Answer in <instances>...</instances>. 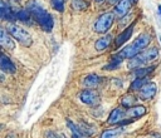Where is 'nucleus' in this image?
Returning a JSON list of instances; mask_svg holds the SVG:
<instances>
[{"mask_svg":"<svg viewBox=\"0 0 161 138\" xmlns=\"http://www.w3.org/2000/svg\"><path fill=\"white\" fill-rule=\"evenodd\" d=\"M47 138H65V137L63 134H58V133H54V132H48Z\"/></svg>","mask_w":161,"mask_h":138,"instance_id":"a878e982","label":"nucleus"},{"mask_svg":"<svg viewBox=\"0 0 161 138\" xmlns=\"http://www.w3.org/2000/svg\"><path fill=\"white\" fill-rule=\"evenodd\" d=\"M50 4L57 11L64 10V0H50Z\"/></svg>","mask_w":161,"mask_h":138,"instance_id":"393cba45","label":"nucleus"},{"mask_svg":"<svg viewBox=\"0 0 161 138\" xmlns=\"http://www.w3.org/2000/svg\"><path fill=\"white\" fill-rule=\"evenodd\" d=\"M0 45L9 50H13L15 48V44H14L13 39L10 38V34H8L4 28L0 29Z\"/></svg>","mask_w":161,"mask_h":138,"instance_id":"9b49d317","label":"nucleus"},{"mask_svg":"<svg viewBox=\"0 0 161 138\" xmlns=\"http://www.w3.org/2000/svg\"><path fill=\"white\" fill-rule=\"evenodd\" d=\"M135 103H136V98L133 95H131V94H127V95L121 98V105L125 107V108L130 109V108H132L135 105Z\"/></svg>","mask_w":161,"mask_h":138,"instance_id":"4be33fe9","label":"nucleus"},{"mask_svg":"<svg viewBox=\"0 0 161 138\" xmlns=\"http://www.w3.org/2000/svg\"><path fill=\"white\" fill-rule=\"evenodd\" d=\"M146 108L143 105H133L132 108L126 110V115L128 118H140L146 114Z\"/></svg>","mask_w":161,"mask_h":138,"instance_id":"4468645a","label":"nucleus"},{"mask_svg":"<svg viewBox=\"0 0 161 138\" xmlns=\"http://www.w3.org/2000/svg\"><path fill=\"white\" fill-rule=\"evenodd\" d=\"M108 1H109V3H111V4H116V3H117V4H118V3H119V1H121V0H108Z\"/></svg>","mask_w":161,"mask_h":138,"instance_id":"cd10ccee","label":"nucleus"},{"mask_svg":"<svg viewBox=\"0 0 161 138\" xmlns=\"http://www.w3.org/2000/svg\"><path fill=\"white\" fill-rule=\"evenodd\" d=\"M8 33H9L13 38H15V39H16L21 45H24V46H30L31 43H33L31 35H30L24 28L19 26V25L10 24V25L8 26Z\"/></svg>","mask_w":161,"mask_h":138,"instance_id":"7ed1b4c3","label":"nucleus"},{"mask_svg":"<svg viewBox=\"0 0 161 138\" xmlns=\"http://www.w3.org/2000/svg\"><path fill=\"white\" fill-rule=\"evenodd\" d=\"M111 40H112V36L111 35H104L102 38H99L96 43H94V48L97 51H104L109 44H111Z\"/></svg>","mask_w":161,"mask_h":138,"instance_id":"dca6fc26","label":"nucleus"},{"mask_svg":"<svg viewBox=\"0 0 161 138\" xmlns=\"http://www.w3.org/2000/svg\"><path fill=\"white\" fill-rule=\"evenodd\" d=\"M133 29H135V23L131 24V25H128L122 33H119L118 36H117L116 40H114V46H116V48H119L121 45H123V44L131 38V35H132V33H133Z\"/></svg>","mask_w":161,"mask_h":138,"instance_id":"1a4fd4ad","label":"nucleus"},{"mask_svg":"<svg viewBox=\"0 0 161 138\" xmlns=\"http://www.w3.org/2000/svg\"><path fill=\"white\" fill-rule=\"evenodd\" d=\"M79 99L88 105H96L99 103V95L94 89H84L79 93Z\"/></svg>","mask_w":161,"mask_h":138,"instance_id":"423d86ee","label":"nucleus"},{"mask_svg":"<svg viewBox=\"0 0 161 138\" xmlns=\"http://www.w3.org/2000/svg\"><path fill=\"white\" fill-rule=\"evenodd\" d=\"M150 41H151V35L148 33H142L137 38H135V40L130 45L119 50L117 54L122 59H133L145 50V48L150 44Z\"/></svg>","mask_w":161,"mask_h":138,"instance_id":"f03ea898","label":"nucleus"},{"mask_svg":"<svg viewBox=\"0 0 161 138\" xmlns=\"http://www.w3.org/2000/svg\"><path fill=\"white\" fill-rule=\"evenodd\" d=\"M125 117H126V110H123V108H114L109 113V117H108L107 122L109 124H118V123H122Z\"/></svg>","mask_w":161,"mask_h":138,"instance_id":"9d476101","label":"nucleus"},{"mask_svg":"<svg viewBox=\"0 0 161 138\" xmlns=\"http://www.w3.org/2000/svg\"><path fill=\"white\" fill-rule=\"evenodd\" d=\"M158 56V49L156 46H152V48H148L146 50H143L142 53H140L136 58H133L131 60V64L130 66H136V68H140L142 64H147V63H151L152 60H155L156 58Z\"/></svg>","mask_w":161,"mask_h":138,"instance_id":"20e7f679","label":"nucleus"},{"mask_svg":"<svg viewBox=\"0 0 161 138\" xmlns=\"http://www.w3.org/2000/svg\"><path fill=\"white\" fill-rule=\"evenodd\" d=\"M157 18H158V23L161 24V5L157 6Z\"/></svg>","mask_w":161,"mask_h":138,"instance_id":"bb28decb","label":"nucleus"},{"mask_svg":"<svg viewBox=\"0 0 161 138\" xmlns=\"http://www.w3.org/2000/svg\"><path fill=\"white\" fill-rule=\"evenodd\" d=\"M0 68L3 72H6V73H14L15 72V65L14 63L10 60V58H8L4 53L1 54V58H0Z\"/></svg>","mask_w":161,"mask_h":138,"instance_id":"ddd939ff","label":"nucleus"},{"mask_svg":"<svg viewBox=\"0 0 161 138\" xmlns=\"http://www.w3.org/2000/svg\"><path fill=\"white\" fill-rule=\"evenodd\" d=\"M156 92H157L156 84L152 83V82H148L147 84H145V85L140 89V99H142V100L152 99V98L156 95Z\"/></svg>","mask_w":161,"mask_h":138,"instance_id":"0eeeda50","label":"nucleus"},{"mask_svg":"<svg viewBox=\"0 0 161 138\" xmlns=\"http://www.w3.org/2000/svg\"><path fill=\"white\" fill-rule=\"evenodd\" d=\"M0 14H1V18L4 20H10V19L15 18V14L11 11L10 6L4 0H0Z\"/></svg>","mask_w":161,"mask_h":138,"instance_id":"f3484780","label":"nucleus"},{"mask_svg":"<svg viewBox=\"0 0 161 138\" xmlns=\"http://www.w3.org/2000/svg\"><path fill=\"white\" fill-rule=\"evenodd\" d=\"M160 40H161V39H160Z\"/></svg>","mask_w":161,"mask_h":138,"instance_id":"c756f323","label":"nucleus"},{"mask_svg":"<svg viewBox=\"0 0 161 138\" xmlns=\"http://www.w3.org/2000/svg\"><path fill=\"white\" fill-rule=\"evenodd\" d=\"M14 14H15V19L21 20V21H25V23H28V21H29V19H31V18H33V16H31V14H30L26 9H20V10H18V11H15Z\"/></svg>","mask_w":161,"mask_h":138,"instance_id":"412c9836","label":"nucleus"},{"mask_svg":"<svg viewBox=\"0 0 161 138\" xmlns=\"http://www.w3.org/2000/svg\"><path fill=\"white\" fill-rule=\"evenodd\" d=\"M125 133V127H117V128H112V129H107L104 130L99 138H119L122 134Z\"/></svg>","mask_w":161,"mask_h":138,"instance_id":"2eb2a0df","label":"nucleus"},{"mask_svg":"<svg viewBox=\"0 0 161 138\" xmlns=\"http://www.w3.org/2000/svg\"><path fill=\"white\" fill-rule=\"evenodd\" d=\"M121 63H122V58H121L118 54H114V55L111 56V60H109V63L104 66V69H106V70H114V69H117V68L121 65Z\"/></svg>","mask_w":161,"mask_h":138,"instance_id":"6ab92c4d","label":"nucleus"},{"mask_svg":"<svg viewBox=\"0 0 161 138\" xmlns=\"http://www.w3.org/2000/svg\"><path fill=\"white\" fill-rule=\"evenodd\" d=\"M101 82H102V79H101L99 75H97V74H88L84 78V80H83V85L87 89H94V88H97L101 84Z\"/></svg>","mask_w":161,"mask_h":138,"instance_id":"f8f14e48","label":"nucleus"},{"mask_svg":"<svg viewBox=\"0 0 161 138\" xmlns=\"http://www.w3.org/2000/svg\"><path fill=\"white\" fill-rule=\"evenodd\" d=\"M113 20H114V13L112 11H107V13H103L98 16V19L96 20L93 28H94V31L98 33V34H104L107 33L112 24H113Z\"/></svg>","mask_w":161,"mask_h":138,"instance_id":"39448f33","label":"nucleus"},{"mask_svg":"<svg viewBox=\"0 0 161 138\" xmlns=\"http://www.w3.org/2000/svg\"><path fill=\"white\" fill-rule=\"evenodd\" d=\"M72 6L74 10H84L86 8H88V3L86 0H73Z\"/></svg>","mask_w":161,"mask_h":138,"instance_id":"b1692460","label":"nucleus"},{"mask_svg":"<svg viewBox=\"0 0 161 138\" xmlns=\"http://www.w3.org/2000/svg\"><path fill=\"white\" fill-rule=\"evenodd\" d=\"M155 70V66L151 65V66H140V68H136L135 70V77L136 78H147L150 73H152Z\"/></svg>","mask_w":161,"mask_h":138,"instance_id":"aec40b11","label":"nucleus"},{"mask_svg":"<svg viewBox=\"0 0 161 138\" xmlns=\"http://www.w3.org/2000/svg\"><path fill=\"white\" fill-rule=\"evenodd\" d=\"M148 83V79L147 78H136L132 83H131V85H130V89L131 90H138V89H141L145 84H147Z\"/></svg>","mask_w":161,"mask_h":138,"instance_id":"5701e85b","label":"nucleus"},{"mask_svg":"<svg viewBox=\"0 0 161 138\" xmlns=\"http://www.w3.org/2000/svg\"><path fill=\"white\" fill-rule=\"evenodd\" d=\"M96 1H97V3H103L104 0H96Z\"/></svg>","mask_w":161,"mask_h":138,"instance_id":"c85d7f7f","label":"nucleus"},{"mask_svg":"<svg viewBox=\"0 0 161 138\" xmlns=\"http://www.w3.org/2000/svg\"><path fill=\"white\" fill-rule=\"evenodd\" d=\"M26 10L31 14L33 19L42 26V29L44 31H52L53 26H54V20L53 16L36 1V0H31L26 5Z\"/></svg>","mask_w":161,"mask_h":138,"instance_id":"f257e3e1","label":"nucleus"},{"mask_svg":"<svg viewBox=\"0 0 161 138\" xmlns=\"http://www.w3.org/2000/svg\"><path fill=\"white\" fill-rule=\"evenodd\" d=\"M67 125H68V128H69V130H70V133H72V138H86V137H87V135L80 130L79 125L74 124V123L70 122L69 119L67 120Z\"/></svg>","mask_w":161,"mask_h":138,"instance_id":"a211bd4d","label":"nucleus"},{"mask_svg":"<svg viewBox=\"0 0 161 138\" xmlns=\"http://www.w3.org/2000/svg\"><path fill=\"white\" fill-rule=\"evenodd\" d=\"M136 0H121L118 4H116L114 6V14L118 18H123L131 9V6L133 5Z\"/></svg>","mask_w":161,"mask_h":138,"instance_id":"6e6552de","label":"nucleus"}]
</instances>
